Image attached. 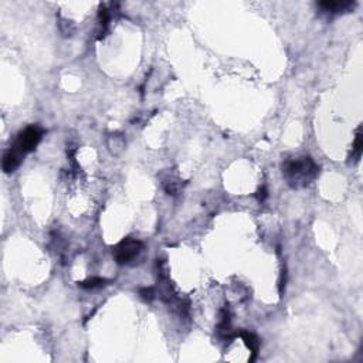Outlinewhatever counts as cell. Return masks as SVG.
Wrapping results in <instances>:
<instances>
[{
    "mask_svg": "<svg viewBox=\"0 0 363 363\" xmlns=\"http://www.w3.org/2000/svg\"><path fill=\"white\" fill-rule=\"evenodd\" d=\"M320 174V166L309 156L285 160L283 163V176L292 189H301L311 185Z\"/></svg>",
    "mask_w": 363,
    "mask_h": 363,
    "instance_id": "6da1fadb",
    "label": "cell"
},
{
    "mask_svg": "<svg viewBox=\"0 0 363 363\" xmlns=\"http://www.w3.org/2000/svg\"><path fill=\"white\" fill-rule=\"evenodd\" d=\"M43 135L44 131L40 126H36V125L27 126L24 131H22L17 135V138L13 142V145L10 146V149L17 153L20 158H23L24 155H27V153L36 149V146L41 141Z\"/></svg>",
    "mask_w": 363,
    "mask_h": 363,
    "instance_id": "7a4b0ae2",
    "label": "cell"
},
{
    "mask_svg": "<svg viewBox=\"0 0 363 363\" xmlns=\"http://www.w3.org/2000/svg\"><path fill=\"white\" fill-rule=\"evenodd\" d=\"M141 250H142V243L138 240L128 237L116 244L115 248L112 250V254L118 264L124 265V264L131 262L135 257H138Z\"/></svg>",
    "mask_w": 363,
    "mask_h": 363,
    "instance_id": "3957f363",
    "label": "cell"
},
{
    "mask_svg": "<svg viewBox=\"0 0 363 363\" xmlns=\"http://www.w3.org/2000/svg\"><path fill=\"white\" fill-rule=\"evenodd\" d=\"M320 9L328 13H348L356 8V2L352 0H324L318 3Z\"/></svg>",
    "mask_w": 363,
    "mask_h": 363,
    "instance_id": "277c9868",
    "label": "cell"
},
{
    "mask_svg": "<svg viewBox=\"0 0 363 363\" xmlns=\"http://www.w3.org/2000/svg\"><path fill=\"white\" fill-rule=\"evenodd\" d=\"M22 159L23 158H20L17 153L13 152L12 149H9L8 152L3 155V160H2L3 172H5V173H13L16 169L19 167Z\"/></svg>",
    "mask_w": 363,
    "mask_h": 363,
    "instance_id": "5b68a950",
    "label": "cell"
},
{
    "mask_svg": "<svg viewBox=\"0 0 363 363\" xmlns=\"http://www.w3.org/2000/svg\"><path fill=\"white\" fill-rule=\"evenodd\" d=\"M363 152V137H362V128L359 126L356 131V138L353 142V148H352V153H350V160L353 163H357L360 158H362Z\"/></svg>",
    "mask_w": 363,
    "mask_h": 363,
    "instance_id": "8992f818",
    "label": "cell"
},
{
    "mask_svg": "<svg viewBox=\"0 0 363 363\" xmlns=\"http://www.w3.org/2000/svg\"><path fill=\"white\" fill-rule=\"evenodd\" d=\"M240 336H241V339L244 341L246 346L250 349V352L254 355L253 357H255V355H257V350H258V345H260L258 338H257L254 334H251V332H241V334H240Z\"/></svg>",
    "mask_w": 363,
    "mask_h": 363,
    "instance_id": "52a82bcc",
    "label": "cell"
},
{
    "mask_svg": "<svg viewBox=\"0 0 363 363\" xmlns=\"http://www.w3.org/2000/svg\"><path fill=\"white\" fill-rule=\"evenodd\" d=\"M107 280L105 278H100V277H94V278H89L87 281H82L80 284L81 288H85V290H95V288H101L104 285H107Z\"/></svg>",
    "mask_w": 363,
    "mask_h": 363,
    "instance_id": "ba28073f",
    "label": "cell"
},
{
    "mask_svg": "<svg viewBox=\"0 0 363 363\" xmlns=\"http://www.w3.org/2000/svg\"><path fill=\"white\" fill-rule=\"evenodd\" d=\"M141 297L144 298L145 301H152L155 298V288L153 287H145V288H141L139 291Z\"/></svg>",
    "mask_w": 363,
    "mask_h": 363,
    "instance_id": "9c48e42d",
    "label": "cell"
},
{
    "mask_svg": "<svg viewBox=\"0 0 363 363\" xmlns=\"http://www.w3.org/2000/svg\"><path fill=\"white\" fill-rule=\"evenodd\" d=\"M257 199H258V202H264L267 197H268V192H267V188L265 186H262V188H260V189L257 190Z\"/></svg>",
    "mask_w": 363,
    "mask_h": 363,
    "instance_id": "30bf717a",
    "label": "cell"
}]
</instances>
